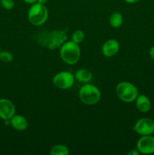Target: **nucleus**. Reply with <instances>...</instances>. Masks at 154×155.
<instances>
[{
    "label": "nucleus",
    "mask_w": 154,
    "mask_h": 155,
    "mask_svg": "<svg viewBox=\"0 0 154 155\" xmlns=\"http://www.w3.org/2000/svg\"><path fill=\"white\" fill-rule=\"evenodd\" d=\"M1 5L6 10H11L14 7V0H1Z\"/></svg>",
    "instance_id": "a211bd4d"
},
{
    "label": "nucleus",
    "mask_w": 154,
    "mask_h": 155,
    "mask_svg": "<svg viewBox=\"0 0 154 155\" xmlns=\"http://www.w3.org/2000/svg\"><path fill=\"white\" fill-rule=\"evenodd\" d=\"M85 39L84 32L80 30H77L73 32L72 34V41H73L75 43H81Z\"/></svg>",
    "instance_id": "dca6fc26"
},
{
    "label": "nucleus",
    "mask_w": 154,
    "mask_h": 155,
    "mask_svg": "<svg viewBox=\"0 0 154 155\" xmlns=\"http://www.w3.org/2000/svg\"><path fill=\"white\" fill-rule=\"evenodd\" d=\"M60 57L67 64H75L79 61L81 55V51L79 44L73 41L65 42L60 46Z\"/></svg>",
    "instance_id": "f03ea898"
},
{
    "label": "nucleus",
    "mask_w": 154,
    "mask_h": 155,
    "mask_svg": "<svg viewBox=\"0 0 154 155\" xmlns=\"http://www.w3.org/2000/svg\"><path fill=\"white\" fill-rule=\"evenodd\" d=\"M79 98L84 104L93 105L99 102L101 98V91L97 86L90 83H86L80 89Z\"/></svg>",
    "instance_id": "20e7f679"
},
{
    "label": "nucleus",
    "mask_w": 154,
    "mask_h": 155,
    "mask_svg": "<svg viewBox=\"0 0 154 155\" xmlns=\"http://www.w3.org/2000/svg\"><path fill=\"white\" fill-rule=\"evenodd\" d=\"M116 95L121 101L126 103L135 101L138 96V89L129 82H121L116 89Z\"/></svg>",
    "instance_id": "39448f33"
},
{
    "label": "nucleus",
    "mask_w": 154,
    "mask_h": 155,
    "mask_svg": "<svg viewBox=\"0 0 154 155\" xmlns=\"http://www.w3.org/2000/svg\"><path fill=\"white\" fill-rule=\"evenodd\" d=\"M15 114V107L7 98H0V118L4 120H10Z\"/></svg>",
    "instance_id": "1a4fd4ad"
},
{
    "label": "nucleus",
    "mask_w": 154,
    "mask_h": 155,
    "mask_svg": "<svg viewBox=\"0 0 154 155\" xmlns=\"http://www.w3.org/2000/svg\"><path fill=\"white\" fill-rule=\"evenodd\" d=\"M133 130L140 136H149L154 133V121L148 117L139 119L133 127Z\"/></svg>",
    "instance_id": "0eeeda50"
},
{
    "label": "nucleus",
    "mask_w": 154,
    "mask_h": 155,
    "mask_svg": "<svg viewBox=\"0 0 154 155\" xmlns=\"http://www.w3.org/2000/svg\"><path fill=\"white\" fill-rule=\"evenodd\" d=\"M50 154L51 155H68L69 149L63 145H57L51 148Z\"/></svg>",
    "instance_id": "2eb2a0df"
},
{
    "label": "nucleus",
    "mask_w": 154,
    "mask_h": 155,
    "mask_svg": "<svg viewBox=\"0 0 154 155\" xmlns=\"http://www.w3.org/2000/svg\"><path fill=\"white\" fill-rule=\"evenodd\" d=\"M75 79H76L80 83H87L90 82L92 79V74L90 71L85 68L79 69L75 74Z\"/></svg>",
    "instance_id": "ddd939ff"
},
{
    "label": "nucleus",
    "mask_w": 154,
    "mask_h": 155,
    "mask_svg": "<svg viewBox=\"0 0 154 155\" xmlns=\"http://www.w3.org/2000/svg\"><path fill=\"white\" fill-rule=\"evenodd\" d=\"M0 60L5 63H9L14 60L13 54L8 51H0Z\"/></svg>",
    "instance_id": "f3484780"
},
{
    "label": "nucleus",
    "mask_w": 154,
    "mask_h": 155,
    "mask_svg": "<svg viewBox=\"0 0 154 155\" xmlns=\"http://www.w3.org/2000/svg\"><path fill=\"white\" fill-rule=\"evenodd\" d=\"M75 81L73 74L68 71H62L56 74L53 78V84L60 89H67L72 87Z\"/></svg>",
    "instance_id": "423d86ee"
},
{
    "label": "nucleus",
    "mask_w": 154,
    "mask_h": 155,
    "mask_svg": "<svg viewBox=\"0 0 154 155\" xmlns=\"http://www.w3.org/2000/svg\"><path fill=\"white\" fill-rule=\"evenodd\" d=\"M125 1L126 2L130 3V4H133V3L137 2L140 1V0H125Z\"/></svg>",
    "instance_id": "4be33fe9"
},
{
    "label": "nucleus",
    "mask_w": 154,
    "mask_h": 155,
    "mask_svg": "<svg viewBox=\"0 0 154 155\" xmlns=\"http://www.w3.org/2000/svg\"><path fill=\"white\" fill-rule=\"evenodd\" d=\"M149 55H150L151 58L154 61V45L149 50Z\"/></svg>",
    "instance_id": "aec40b11"
},
{
    "label": "nucleus",
    "mask_w": 154,
    "mask_h": 155,
    "mask_svg": "<svg viewBox=\"0 0 154 155\" xmlns=\"http://www.w3.org/2000/svg\"><path fill=\"white\" fill-rule=\"evenodd\" d=\"M0 51H1V48H0Z\"/></svg>",
    "instance_id": "b1692460"
},
{
    "label": "nucleus",
    "mask_w": 154,
    "mask_h": 155,
    "mask_svg": "<svg viewBox=\"0 0 154 155\" xmlns=\"http://www.w3.org/2000/svg\"><path fill=\"white\" fill-rule=\"evenodd\" d=\"M11 125L18 131H24L28 127V122L24 117L21 115H14L10 119Z\"/></svg>",
    "instance_id": "9b49d317"
},
{
    "label": "nucleus",
    "mask_w": 154,
    "mask_h": 155,
    "mask_svg": "<svg viewBox=\"0 0 154 155\" xmlns=\"http://www.w3.org/2000/svg\"><path fill=\"white\" fill-rule=\"evenodd\" d=\"M67 39L65 32L62 30H53L40 33L38 41L41 45L49 49H55L61 46Z\"/></svg>",
    "instance_id": "f257e3e1"
},
{
    "label": "nucleus",
    "mask_w": 154,
    "mask_h": 155,
    "mask_svg": "<svg viewBox=\"0 0 154 155\" xmlns=\"http://www.w3.org/2000/svg\"><path fill=\"white\" fill-rule=\"evenodd\" d=\"M137 149L140 154H151L154 153V137L152 135L142 136L137 143Z\"/></svg>",
    "instance_id": "6e6552de"
},
{
    "label": "nucleus",
    "mask_w": 154,
    "mask_h": 155,
    "mask_svg": "<svg viewBox=\"0 0 154 155\" xmlns=\"http://www.w3.org/2000/svg\"><path fill=\"white\" fill-rule=\"evenodd\" d=\"M119 50V43L116 39H109L102 46V52L106 57H113Z\"/></svg>",
    "instance_id": "9d476101"
},
{
    "label": "nucleus",
    "mask_w": 154,
    "mask_h": 155,
    "mask_svg": "<svg viewBox=\"0 0 154 155\" xmlns=\"http://www.w3.org/2000/svg\"><path fill=\"white\" fill-rule=\"evenodd\" d=\"M47 2H48V0H37V2H39V3H41V4L45 5Z\"/></svg>",
    "instance_id": "5701e85b"
},
{
    "label": "nucleus",
    "mask_w": 154,
    "mask_h": 155,
    "mask_svg": "<svg viewBox=\"0 0 154 155\" xmlns=\"http://www.w3.org/2000/svg\"><path fill=\"white\" fill-rule=\"evenodd\" d=\"M24 2H25L26 3H27V4H34V3H36V2H37V0H23Z\"/></svg>",
    "instance_id": "412c9836"
},
{
    "label": "nucleus",
    "mask_w": 154,
    "mask_h": 155,
    "mask_svg": "<svg viewBox=\"0 0 154 155\" xmlns=\"http://www.w3.org/2000/svg\"><path fill=\"white\" fill-rule=\"evenodd\" d=\"M48 18V11L45 5L39 2L32 5L28 12V19L33 25H42L46 22Z\"/></svg>",
    "instance_id": "7ed1b4c3"
},
{
    "label": "nucleus",
    "mask_w": 154,
    "mask_h": 155,
    "mask_svg": "<svg viewBox=\"0 0 154 155\" xmlns=\"http://www.w3.org/2000/svg\"><path fill=\"white\" fill-rule=\"evenodd\" d=\"M136 107L139 111L146 113L151 108V101L149 98L145 95H138L135 100Z\"/></svg>",
    "instance_id": "f8f14e48"
},
{
    "label": "nucleus",
    "mask_w": 154,
    "mask_h": 155,
    "mask_svg": "<svg viewBox=\"0 0 154 155\" xmlns=\"http://www.w3.org/2000/svg\"><path fill=\"white\" fill-rule=\"evenodd\" d=\"M123 23V17L119 12H114L110 18V24L114 28H119Z\"/></svg>",
    "instance_id": "4468645a"
},
{
    "label": "nucleus",
    "mask_w": 154,
    "mask_h": 155,
    "mask_svg": "<svg viewBox=\"0 0 154 155\" xmlns=\"http://www.w3.org/2000/svg\"><path fill=\"white\" fill-rule=\"evenodd\" d=\"M140 152L137 149H134L132 151H131L130 152L128 153V155H139Z\"/></svg>",
    "instance_id": "6ab92c4d"
}]
</instances>
